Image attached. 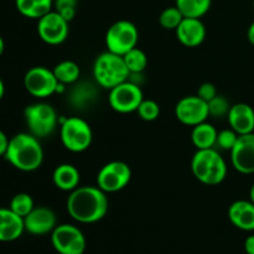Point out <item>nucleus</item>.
I'll return each mask as SVG.
<instances>
[{
    "instance_id": "28",
    "label": "nucleus",
    "mask_w": 254,
    "mask_h": 254,
    "mask_svg": "<svg viewBox=\"0 0 254 254\" xmlns=\"http://www.w3.org/2000/svg\"><path fill=\"white\" fill-rule=\"evenodd\" d=\"M184 15L180 10L178 9V6H170L168 9L164 10L160 14L159 17V21L160 25L166 30H176L179 25L181 24V21L184 20Z\"/></svg>"
},
{
    "instance_id": "9",
    "label": "nucleus",
    "mask_w": 254,
    "mask_h": 254,
    "mask_svg": "<svg viewBox=\"0 0 254 254\" xmlns=\"http://www.w3.org/2000/svg\"><path fill=\"white\" fill-rule=\"evenodd\" d=\"M143 99L140 86L129 79L112 88L109 93V104L118 113L136 112Z\"/></svg>"
},
{
    "instance_id": "31",
    "label": "nucleus",
    "mask_w": 254,
    "mask_h": 254,
    "mask_svg": "<svg viewBox=\"0 0 254 254\" xmlns=\"http://www.w3.org/2000/svg\"><path fill=\"white\" fill-rule=\"evenodd\" d=\"M54 5L56 11L69 22L76 16L78 0H54Z\"/></svg>"
},
{
    "instance_id": "10",
    "label": "nucleus",
    "mask_w": 254,
    "mask_h": 254,
    "mask_svg": "<svg viewBox=\"0 0 254 254\" xmlns=\"http://www.w3.org/2000/svg\"><path fill=\"white\" fill-rule=\"evenodd\" d=\"M26 91L36 98H47L57 92L60 82L55 77L54 71L44 66L30 68L24 77Z\"/></svg>"
},
{
    "instance_id": "18",
    "label": "nucleus",
    "mask_w": 254,
    "mask_h": 254,
    "mask_svg": "<svg viewBox=\"0 0 254 254\" xmlns=\"http://www.w3.org/2000/svg\"><path fill=\"white\" fill-rule=\"evenodd\" d=\"M24 231V218L10 208H0V242L16 241Z\"/></svg>"
},
{
    "instance_id": "13",
    "label": "nucleus",
    "mask_w": 254,
    "mask_h": 254,
    "mask_svg": "<svg viewBox=\"0 0 254 254\" xmlns=\"http://www.w3.org/2000/svg\"><path fill=\"white\" fill-rule=\"evenodd\" d=\"M175 116L185 126L195 127L210 117L208 103L198 96L184 97L176 104Z\"/></svg>"
},
{
    "instance_id": "22",
    "label": "nucleus",
    "mask_w": 254,
    "mask_h": 254,
    "mask_svg": "<svg viewBox=\"0 0 254 254\" xmlns=\"http://www.w3.org/2000/svg\"><path fill=\"white\" fill-rule=\"evenodd\" d=\"M217 134L218 131L212 124L203 122L193 127L191 140L197 149H211L216 146Z\"/></svg>"
},
{
    "instance_id": "11",
    "label": "nucleus",
    "mask_w": 254,
    "mask_h": 254,
    "mask_svg": "<svg viewBox=\"0 0 254 254\" xmlns=\"http://www.w3.org/2000/svg\"><path fill=\"white\" fill-rule=\"evenodd\" d=\"M131 179V170L123 161H111L99 170L97 184L104 192H117L126 188Z\"/></svg>"
},
{
    "instance_id": "27",
    "label": "nucleus",
    "mask_w": 254,
    "mask_h": 254,
    "mask_svg": "<svg viewBox=\"0 0 254 254\" xmlns=\"http://www.w3.org/2000/svg\"><path fill=\"white\" fill-rule=\"evenodd\" d=\"M9 208L12 212H15L16 215H19L20 217L24 218L35 208L34 200H32V197L29 193H16V195L11 198V201H10Z\"/></svg>"
},
{
    "instance_id": "39",
    "label": "nucleus",
    "mask_w": 254,
    "mask_h": 254,
    "mask_svg": "<svg viewBox=\"0 0 254 254\" xmlns=\"http://www.w3.org/2000/svg\"><path fill=\"white\" fill-rule=\"evenodd\" d=\"M250 196H251V201L254 203V184L252 185V188H251V191H250Z\"/></svg>"
},
{
    "instance_id": "6",
    "label": "nucleus",
    "mask_w": 254,
    "mask_h": 254,
    "mask_svg": "<svg viewBox=\"0 0 254 254\" xmlns=\"http://www.w3.org/2000/svg\"><path fill=\"white\" fill-rule=\"evenodd\" d=\"M24 117L30 133L39 139L51 135L59 122L56 111L47 103L30 104L25 108Z\"/></svg>"
},
{
    "instance_id": "23",
    "label": "nucleus",
    "mask_w": 254,
    "mask_h": 254,
    "mask_svg": "<svg viewBox=\"0 0 254 254\" xmlns=\"http://www.w3.org/2000/svg\"><path fill=\"white\" fill-rule=\"evenodd\" d=\"M212 0H176V6L185 17L200 19L210 10Z\"/></svg>"
},
{
    "instance_id": "21",
    "label": "nucleus",
    "mask_w": 254,
    "mask_h": 254,
    "mask_svg": "<svg viewBox=\"0 0 254 254\" xmlns=\"http://www.w3.org/2000/svg\"><path fill=\"white\" fill-rule=\"evenodd\" d=\"M16 9L29 19H37L52 11L54 0H15Z\"/></svg>"
},
{
    "instance_id": "32",
    "label": "nucleus",
    "mask_w": 254,
    "mask_h": 254,
    "mask_svg": "<svg viewBox=\"0 0 254 254\" xmlns=\"http://www.w3.org/2000/svg\"><path fill=\"white\" fill-rule=\"evenodd\" d=\"M238 139V134L231 129H225V130H221L217 134V141H216V145L218 146L222 150H232L233 146H235L236 141Z\"/></svg>"
},
{
    "instance_id": "16",
    "label": "nucleus",
    "mask_w": 254,
    "mask_h": 254,
    "mask_svg": "<svg viewBox=\"0 0 254 254\" xmlns=\"http://www.w3.org/2000/svg\"><path fill=\"white\" fill-rule=\"evenodd\" d=\"M179 41L188 47H197L206 37V27L200 19L184 17L181 24L176 29Z\"/></svg>"
},
{
    "instance_id": "40",
    "label": "nucleus",
    "mask_w": 254,
    "mask_h": 254,
    "mask_svg": "<svg viewBox=\"0 0 254 254\" xmlns=\"http://www.w3.org/2000/svg\"><path fill=\"white\" fill-rule=\"evenodd\" d=\"M253 9H254V1H253Z\"/></svg>"
},
{
    "instance_id": "30",
    "label": "nucleus",
    "mask_w": 254,
    "mask_h": 254,
    "mask_svg": "<svg viewBox=\"0 0 254 254\" xmlns=\"http://www.w3.org/2000/svg\"><path fill=\"white\" fill-rule=\"evenodd\" d=\"M230 108L231 106L227 99L222 96H218V94L212 101L208 102V113H210V117H215V118L227 117Z\"/></svg>"
},
{
    "instance_id": "5",
    "label": "nucleus",
    "mask_w": 254,
    "mask_h": 254,
    "mask_svg": "<svg viewBox=\"0 0 254 254\" xmlns=\"http://www.w3.org/2000/svg\"><path fill=\"white\" fill-rule=\"evenodd\" d=\"M60 134L64 148L73 153H82L87 150L91 146L93 139V133L89 124L79 117L62 119Z\"/></svg>"
},
{
    "instance_id": "24",
    "label": "nucleus",
    "mask_w": 254,
    "mask_h": 254,
    "mask_svg": "<svg viewBox=\"0 0 254 254\" xmlns=\"http://www.w3.org/2000/svg\"><path fill=\"white\" fill-rule=\"evenodd\" d=\"M57 81L62 84H71L78 81L81 74L78 64L73 61H62L52 69Z\"/></svg>"
},
{
    "instance_id": "33",
    "label": "nucleus",
    "mask_w": 254,
    "mask_h": 254,
    "mask_svg": "<svg viewBox=\"0 0 254 254\" xmlns=\"http://www.w3.org/2000/svg\"><path fill=\"white\" fill-rule=\"evenodd\" d=\"M197 96L208 103V102L212 101V99L217 96V89H216L215 84L210 83V82H206V83H202L200 86Z\"/></svg>"
},
{
    "instance_id": "29",
    "label": "nucleus",
    "mask_w": 254,
    "mask_h": 254,
    "mask_svg": "<svg viewBox=\"0 0 254 254\" xmlns=\"http://www.w3.org/2000/svg\"><path fill=\"white\" fill-rule=\"evenodd\" d=\"M136 112L143 121L153 122L156 121L160 116V107L153 99H143Z\"/></svg>"
},
{
    "instance_id": "36",
    "label": "nucleus",
    "mask_w": 254,
    "mask_h": 254,
    "mask_svg": "<svg viewBox=\"0 0 254 254\" xmlns=\"http://www.w3.org/2000/svg\"><path fill=\"white\" fill-rule=\"evenodd\" d=\"M247 37L250 40V42L252 45H254V21L251 24V26L248 27V31H247Z\"/></svg>"
},
{
    "instance_id": "35",
    "label": "nucleus",
    "mask_w": 254,
    "mask_h": 254,
    "mask_svg": "<svg viewBox=\"0 0 254 254\" xmlns=\"http://www.w3.org/2000/svg\"><path fill=\"white\" fill-rule=\"evenodd\" d=\"M245 251L247 254H254V235L247 237L245 242Z\"/></svg>"
},
{
    "instance_id": "19",
    "label": "nucleus",
    "mask_w": 254,
    "mask_h": 254,
    "mask_svg": "<svg viewBox=\"0 0 254 254\" xmlns=\"http://www.w3.org/2000/svg\"><path fill=\"white\" fill-rule=\"evenodd\" d=\"M228 218L235 227L254 231V203L252 201H235L228 208Z\"/></svg>"
},
{
    "instance_id": "26",
    "label": "nucleus",
    "mask_w": 254,
    "mask_h": 254,
    "mask_svg": "<svg viewBox=\"0 0 254 254\" xmlns=\"http://www.w3.org/2000/svg\"><path fill=\"white\" fill-rule=\"evenodd\" d=\"M130 73H143L148 66V57L145 52L138 47H134L123 56Z\"/></svg>"
},
{
    "instance_id": "15",
    "label": "nucleus",
    "mask_w": 254,
    "mask_h": 254,
    "mask_svg": "<svg viewBox=\"0 0 254 254\" xmlns=\"http://www.w3.org/2000/svg\"><path fill=\"white\" fill-rule=\"evenodd\" d=\"M57 217L54 211L49 207H35L26 217H24L25 231L30 235L44 236L52 233L56 228Z\"/></svg>"
},
{
    "instance_id": "14",
    "label": "nucleus",
    "mask_w": 254,
    "mask_h": 254,
    "mask_svg": "<svg viewBox=\"0 0 254 254\" xmlns=\"http://www.w3.org/2000/svg\"><path fill=\"white\" fill-rule=\"evenodd\" d=\"M231 161L233 168L241 174L254 173V133L238 135L231 150Z\"/></svg>"
},
{
    "instance_id": "7",
    "label": "nucleus",
    "mask_w": 254,
    "mask_h": 254,
    "mask_svg": "<svg viewBox=\"0 0 254 254\" xmlns=\"http://www.w3.org/2000/svg\"><path fill=\"white\" fill-rule=\"evenodd\" d=\"M139 32L135 25L128 20H119L108 29L106 45L108 51L124 56L138 45Z\"/></svg>"
},
{
    "instance_id": "34",
    "label": "nucleus",
    "mask_w": 254,
    "mask_h": 254,
    "mask_svg": "<svg viewBox=\"0 0 254 254\" xmlns=\"http://www.w3.org/2000/svg\"><path fill=\"white\" fill-rule=\"evenodd\" d=\"M9 140L7 139L6 134L2 130H0V156H4L5 153L7 150V146H9Z\"/></svg>"
},
{
    "instance_id": "1",
    "label": "nucleus",
    "mask_w": 254,
    "mask_h": 254,
    "mask_svg": "<svg viewBox=\"0 0 254 254\" xmlns=\"http://www.w3.org/2000/svg\"><path fill=\"white\" fill-rule=\"evenodd\" d=\"M67 211L73 220L81 223L101 221L108 211V198L98 186H82L71 191Z\"/></svg>"
},
{
    "instance_id": "25",
    "label": "nucleus",
    "mask_w": 254,
    "mask_h": 254,
    "mask_svg": "<svg viewBox=\"0 0 254 254\" xmlns=\"http://www.w3.org/2000/svg\"><path fill=\"white\" fill-rule=\"evenodd\" d=\"M94 98H96V89H94L93 84L81 83L72 91L69 101L76 108H83L87 104L91 106Z\"/></svg>"
},
{
    "instance_id": "3",
    "label": "nucleus",
    "mask_w": 254,
    "mask_h": 254,
    "mask_svg": "<svg viewBox=\"0 0 254 254\" xmlns=\"http://www.w3.org/2000/svg\"><path fill=\"white\" fill-rule=\"evenodd\" d=\"M193 176L205 185L215 186L222 183L227 176V165L215 148L197 149L191 160Z\"/></svg>"
},
{
    "instance_id": "37",
    "label": "nucleus",
    "mask_w": 254,
    "mask_h": 254,
    "mask_svg": "<svg viewBox=\"0 0 254 254\" xmlns=\"http://www.w3.org/2000/svg\"><path fill=\"white\" fill-rule=\"evenodd\" d=\"M4 93H5L4 82H2V79L0 78V101H1V98H2V97H4Z\"/></svg>"
},
{
    "instance_id": "38",
    "label": "nucleus",
    "mask_w": 254,
    "mask_h": 254,
    "mask_svg": "<svg viewBox=\"0 0 254 254\" xmlns=\"http://www.w3.org/2000/svg\"><path fill=\"white\" fill-rule=\"evenodd\" d=\"M5 50V44H4V40H2V37L0 36V56L2 55V52H4Z\"/></svg>"
},
{
    "instance_id": "20",
    "label": "nucleus",
    "mask_w": 254,
    "mask_h": 254,
    "mask_svg": "<svg viewBox=\"0 0 254 254\" xmlns=\"http://www.w3.org/2000/svg\"><path fill=\"white\" fill-rule=\"evenodd\" d=\"M52 179H54L55 186L60 190L73 191L78 188L81 176L76 166L71 164H62L55 169Z\"/></svg>"
},
{
    "instance_id": "12",
    "label": "nucleus",
    "mask_w": 254,
    "mask_h": 254,
    "mask_svg": "<svg viewBox=\"0 0 254 254\" xmlns=\"http://www.w3.org/2000/svg\"><path fill=\"white\" fill-rule=\"evenodd\" d=\"M37 32L44 42L49 45H60L68 36V21L59 12L50 11L40 17L37 22Z\"/></svg>"
},
{
    "instance_id": "4",
    "label": "nucleus",
    "mask_w": 254,
    "mask_h": 254,
    "mask_svg": "<svg viewBox=\"0 0 254 254\" xmlns=\"http://www.w3.org/2000/svg\"><path fill=\"white\" fill-rule=\"evenodd\" d=\"M93 76L97 83L107 89L128 81L130 72L121 55L107 51L96 59L93 64Z\"/></svg>"
},
{
    "instance_id": "8",
    "label": "nucleus",
    "mask_w": 254,
    "mask_h": 254,
    "mask_svg": "<svg viewBox=\"0 0 254 254\" xmlns=\"http://www.w3.org/2000/svg\"><path fill=\"white\" fill-rule=\"evenodd\" d=\"M51 242L59 254H84L87 246L82 231L67 223L56 226L51 233Z\"/></svg>"
},
{
    "instance_id": "17",
    "label": "nucleus",
    "mask_w": 254,
    "mask_h": 254,
    "mask_svg": "<svg viewBox=\"0 0 254 254\" xmlns=\"http://www.w3.org/2000/svg\"><path fill=\"white\" fill-rule=\"evenodd\" d=\"M227 119L231 128H232L238 135H245V134L253 133L254 109L250 106V104L237 103L235 104V106H231Z\"/></svg>"
},
{
    "instance_id": "2",
    "label": "nucleus",
    "mask_w": 254,
    "mask_h": 254,
    "mask_svg": "<svg viewBox=\"0 0 254 254\" xmlns=\"http://www.w3.org/2000/svg\"><path fill=\"white\" fill-rule=\"evenodd\" d=\"M5 159L21 171H35L44 161V150L39 138L31 133H19L9 140Z\"/></svg>"
}]
</instances>
